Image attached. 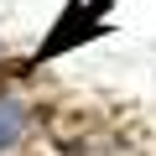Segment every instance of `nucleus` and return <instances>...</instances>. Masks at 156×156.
Returning a JSON list of instances; mask_svg holds the SVG:
<instances>
[{"mask_svg":"<svg viewBox=\"0 0 156 156\" xmlns=\"http://www.w3.org/2000/svg\"><path fill=\"white\" fill-rule=\"evenodd\" d=\"M21 130H26V109L16 99H0V151H11L21 140Z\"/></svg>","mask_w":156,"mask_h":156,"instance_id":"1","label":"nucleus"}]
</instances>
